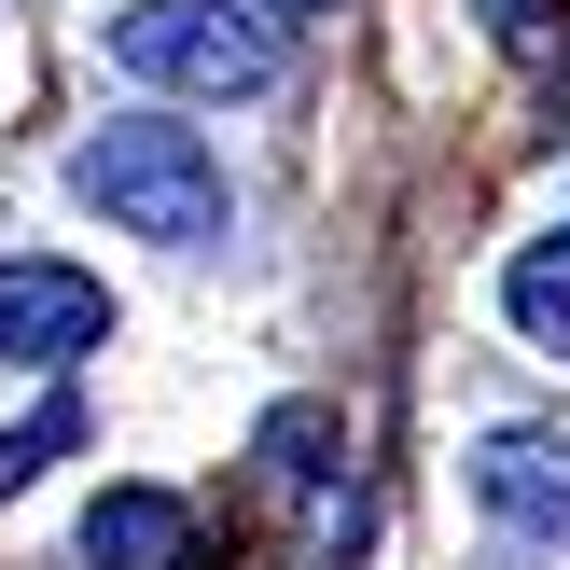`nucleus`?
I'll return each instance as SVG.
<instances>
[{
	"mask_svg": "<svg viewBox=\"0 0 570 570\" xmlns=\"http://www.w3.org/2000/svg\"><path fill=\"white\" fill-rule=\"evenodd\" d=\"M83 557H98V570H181V557H195V515H181L167 488H98Z\"/></svg>",
	"mask_w": 570,
	"mask_h": 570,
	"instance_id": "5",
	"label": "nucleus"
},
{
	"mask_svg": "<svg viewBox=\"0 0 570 570\" xmlns=\"http://www.w3.org/2000/svg\"><path fill=\"white\" fill-rule=\"evenodd\" d=\"M70 445H83V404L56 390L42 417H14V432H0V501H14V488H42V460H70Z\"/></svg>",
	"mask_w": 570,
	"mask_h": 570,
	"instance_id": "7",
	"label": "nucleus"
},
{
	"mask_svg": "<svg viewBox=\"0 0 570 570\" xmlns=\"http://www.w3.org/2000/svg\"><path fill=\"white\" fill-rule=\"evenodd\" d=\"M98 334H111V293L83 265H0V362L56 376V362H83Z\"/></svg>",
	"mask_w": 570,
	"mask_h": 570,
	"instance_id": "3",
	"label": "nucleus"
},
{
	"mask_svg": "<svg viewBox=\"0 0 570 570\" xmlns=\"http://www.w3.org/2000/svg\"><path fill=\"white\" fill-rule=\"evenodd\" d=\"M265 14H278V28H306V14H321V0H265Z\"/></svg>",
	"mask_w": 570,
	"mask_h": 570,
	"instance_id": "9",
	"label": "nucleus"
},
{
	"mask_svg": "<svg viewBox=\"0 0 570 570\" xmlns=\"http://www.w3.org/2000/svg\"><path fill=\"white\" fill-rule=\"evenodd\" d=\"M501 306H515L529 348H557V362H570V223H543V237L501 265Z\"/></svg>",
	"mask_w": 570,
	"mask_h": 570,
	"instance_id": "6",
	"label": "nucleus"
},
{
	"mask_svg": "<svg viewBox=\"0 0 570 570\" xmlns=\"http://www.w3.org/2000/svg\"><path fill=\"white\" fill-rule=\"evenodd\" d=\"M70 195L111 209L126 237H167V250H209L223 237V154L195 126H154V111H126V126L83 139V154H70Z\"/></svg>",
	"mask_w": 570,
	"mask_h": 570,
	"instance_id": "1",
	"label": "nucleus"
},
{
	"mask_svg": "<svg viewBox=\"0 0 570 570\" xmlns=\"http://www.w3.org/2000/svg\"><path fill=\"white\" fill-rule=\"evenodd\" d=\"M488 28H501V42H515V56H543V28H557V0H488Z\"/></svg>",
	"mask_w": 570,
	"mask_h": 570,
	"instance_id": "8",
	"label": "nucleus"
},
{
	"mask_svg": "<svg viewBox=\"0 0 570 570\" xmlns=\"http://www.w3.org/2000/svg\"><path fill=\"white\" fill-rule=\"evenodd\" d=\"M473 501L515 543H570V432H488L473 445Z\"/></svg>",
	"mask_w": 570,
	"mask_h": 570,
	"instance_id": "4",
	"label": "nucleus"
},
{
	"mask_svg": "<svg viewBox=\"0 0 570 570\" xmlns=\"http://www.w3.org/2000/svg\"><path fill=\"white\" fill-rule=\"evenodd\" d=\"M111 70L167 83V98H265L278 14L265 0H139V14H111Z\"/></svg>",
	"mask_w": 570,
	"mask_h": 570,
	"instance_id": "2",
	"label": "nucleus"
}]
</instances>
